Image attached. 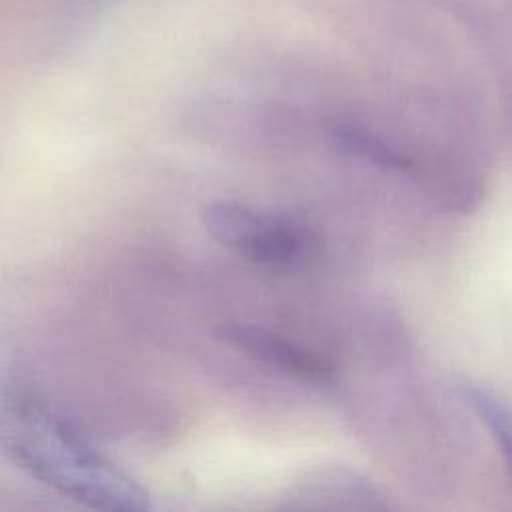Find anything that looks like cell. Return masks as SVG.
<instances>
[{"label": "cell", "instance_id": "obj_1", "mask_svg": "<svg viewBox=\"0 0 512 512\" xmlns=\"http://www.w3.org/2000/svg\"><path fill=\"white\" fill-rule=\"evenodd\" d=\"M0 440L6 456L36 482L100 510H148V490L110 462L50 404L26 390H4Z\"/></svg>", "mask_w": 512, "mask_h": 512}, {"label": "cell", "instance_id": "obj_2", "mask_svg": "<svg viewBox=\"0 0 512 512\" xmlns=\"http://www.w3.org/2000/svg\"><path fill=\"white\" fill-rule=\"evenodd\" d=\"M208 234L238 258L272 270L302 260L314 242L312 230L282 214H270L234 200L212 202L202 212Z\"/></svg>", "mask_w": 512, "mask_h": 512}, {"label": "cell", "instance_id": "obj_3", "mask_svg": "<svg viewBox=\"0 0 512 512\" xmlns=\"http://www.w3.org/2000/svg\"><path fill=\"white\" fill-rule=\"evenodd\" d=\"M216 336L300 386L326 390L336 384V368L330 358L270 330L228 322L216 330Z\"/></svg>", "mask_w": 512, "mask_h": 512}, {"label": "cell", "instance_id": "obj_4", "mask_svg": "<svg viewBox=\"0 0 512 512\" xmlns=\"http://www.w3.org/2000/svg\"><path fill=\"white\" fill-rule=\"evenodd\" d=\"M332 142L338 150L348 156L362 158L382 170L406 172L412 168V160L396 150L392 144L382 140L380 136L352 124H338L332 128Z\"/></svg>", "mask_w": 512, "mask_h": 512}, {"label": "cell", "instance_id": "obj_5", "mask_svg": "<svg viewBox=\"0 0 512 512\" xmlns=\"http://www.w3.org/2000/svg\"><path fill=\"white\" fill-rule=\"evenodd\" d=\"M458 392L490 430L502 458L506 460L508 472L512 474V410L494 392L478 386L476 382H460Z\"/></svg>", "mask_w": 512, "mask_h": 512}]
</instances>
